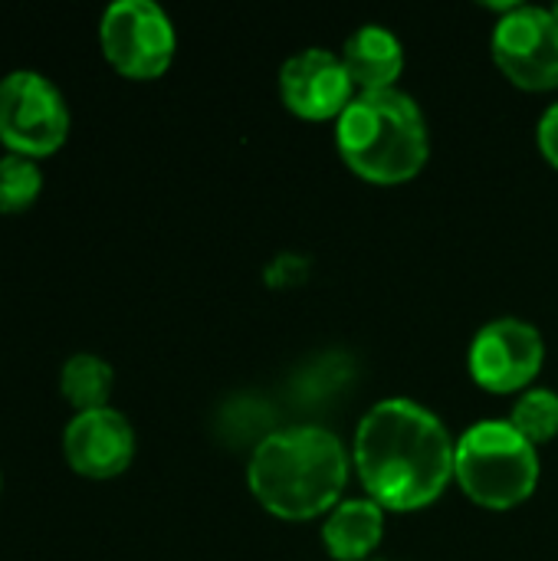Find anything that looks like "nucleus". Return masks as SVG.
Listing matches in <instances>:
<instances>
[{
    "label": "nucleus",
    "mask_w": 558,
    "mask_h": 561,
    "mask_svg": "<svg viewBox=\"0 0 558 561\" xmlns=\"http://www.w3.org/2000/svg\"><path fill=\"white\" fill-rule=\"evenodd\" d=\"M43 194V168L23 154L0 158V214H23Z\"/></svg>",
    "instance_id": "4468645a"
},
{
    "label": "nucleus",
    "mask_w": 558,
    "mask_h": 561,
    "mask_svg": "<svg viewBox=\"0 0 558 561\" xmlns=\"http://www.w3.org/2000/svg\"><path fill=\"white\" fill-rule=\"evenodd\" d=\"M539 148H543L546 161L558 168V102L549 105L539 118Z\"/></svg>",
    "instance_id": "f3484780"
},
{
    "label": "nucleus",
    "mask_w": 558,
    "mask_h": 561,
    "mask_svg": "<svg viewBox=\"0 0 558 561\" xmlns=\"http://www.w3.org/2000/svg\"><path fill=\"white\" fill-rule=\"evenodd\" d=\"M0 486H3V480H0Z\"/></svg>",
    "instance_id": "6ab92c4d"
},
{
    "label": "nucleus",
    "mask_w": 558,
    "mask_h": 561,
    "mask_svg": "<svg viewBox=\"0 0 558 561\" xmlns=\"http://www.w3.org/2000/svg\"><path fill=\"white\" fill-rule=\"evenodd\" d=\"M493 59L503 76L526 92L558 85V20L543 7H516L493 30Z\"/></svg>",
    "instance_id": "0eeeda50"
},
{
    "label": "nucleus",
    "mask_w": 558,
    "mask_h": 561,
    "mask_svg": "<svg viewBox=\"0 0 558 561\" xmlns=\"http://www.w3.org/2000/svg\"><path fill=\"white\" fill-rule=\"evenodd\" d=\"M62 457L82 480H115L135 460V431L115 408L82 411L62 431Z\"/></svg>",
    "instance_id": "1a4fd4ad"
},
{
    "label": "nucleus",
    "mask_w": 558,
    "mask_h": 561,
    "mask_svg": "<svg viewBox=\"0 0 558 561\" xmlns=\"http://www.w3.org/2000/svg\"><path fill=\"white\" fill-rule=\"evenodd\" d=\"M69 102L36 69H13L0 79V145L10 154L49 158L69 138Z\"/></svg>",
    "instance_id": "39448f33"
},
{
    "label": "nucleus",
    "mask_w": 558,
    "mask_h": 561,
    "mask_svg": "<svg viewBox=\"0 0 558 561\" xmlns=\"http://www.w3.org/2000/svg\"><path fill=\"white\" fill-rule=\"evenodd\" d=\"M306 270H309V263H306L303 256L286 253V256H276V260L266 266V283H270L273 289H293V286H299V283L306 279Z\"/></svg>",
    "instance_id": "dca6fc26"
},
{
    "label": "nucleus",
    "mask_w": 558,
    "mask_h": 561,
    "mask_svg": "<svg viewBox=\"0 0 558 561\" xmlns=\"http://www.w3.org/2000/svg\"><path fill=\"white\" fill-rule=\"evenodd\" d=\"M342 66L362 92H385L395 89L405 69V46L401 39L378 23L358 26L342 46Z\"/></svg>",
    "instance_id": "9b49d317"
},
{
    "label": "nucleus",
    "mask_w": 558,
    "mask_h": 561,
    "mask_svg": "<svg viewBox=\"0 0 558 561\" xmlns=\"http://www.w3.org/2000/svg\"><path fill=\"white\" fill-rule=\"evenodd\" d=\"M510 424H513L529 444H546V440H553L558 434V394L556 391H546V388L526 391V394L513 404Z\"/></svg>",
    "instance_id": "2eb2a0df"
},
{
    "label": "nucleus",
    "mask_w": 558,
    "mask_h": 561,
    "mask_svg": "<svg viewBox=\"0 0 558 561\" xmlns=\"http://www.w3.org/2000/svg\"><path fill=\"white\" fill-rule=\"evenodd\" d=\"M546 358L539 329L523 319H497L483 325L470 345V378L490 394H513L529 388Z\"/></svg>",
    "instance_id": "6e6552de"
},
{
    "label": "nucleus",
    "mask_w": 558,
    "mask_h": 561,
    "mask_svg": "<svg viewBox=\"0 0 558 561\" xmlns=\"http://www.w3.org/2000/svg\"><path fill=\"white\" fill-rule=\"evenodd\" d=\"M112 388H115L112 365L92 352H79L66 358V365L59 368V394L66 398V404L76 408V414L109 408Z\"/></svg>",
    "instance_id": "ddd939ff"
},
{
    "label": "nucleus",
    "mask_w": 558,
    "mask_h": 561,
    "mask_svg": "<svg viewBox=\"0 0 558 561\" xmlns=\"http://www.w3.org/2000/svg\"><path fill=\"white\" fill-rule=\"evenodd\" d=\"M457 444L428 408L408 398L378 401L355 431V470L382 510L414 513L454 480Z\"/></svg>",
    "instance_id": "f257e3e1"
},
{
    "label": "nucleus",
    "mask_w": 558,
    "mask_h": 561,
    "mask_svg": "<svg viewBox=\"0 0 558 561\" xmlns=\"http://www.w3.org/2000/svg\"><path fill=\"white\" fill-rule=\"evenodd\" d=\"M99 46L115 72L145 82L168 72L178 36L155 0H115L99 20Z\"/></svg>",
    "instance_id": "423d86ee"
},
{
    "label": "nucleus",
    "mask_w": 558,
    "mask_h": 561,
    "mask_svg": "<svg viewBox=\"0 0 558 561\" xmlns=\"http://www.w3.org/2000/svg\"><path fill=\"white\" fill-rule=\"evenodd\" d=\"M342 161L372 184H405L428 164V122L398 89L358 92L335 122Z\"/></svg>",
    "instance_id": "7ed1b4c3"
},
{
    "label": "nucleus",
    "mask_w": 558,
    "mask_h": 561,
    "mask_svg": "<svg viewBox=\"0 0 558 561\" xmlns=\"http://www.w3.org/2000/svg\"><path fill=\"white\" fill-rule=\"evenodd\" d=\"M454 477L487 510L523 506L539 483V454L510 421H483L457 440Z\"/></svg>",
    "instance_id": "20e7f679"
},
{
    "label": "nucleus",
    "mask_w": 558,
    "mask_h": 561,
    "mask_svg": "<svg viewBox=\"0 0 558 561\" xmlns=\"http://www.w3.org/2000/svg\"><path fill=\"white\" fill-rule=\"evenodd\" d=\"M352 79L342 56L329 49H303L289 56L280 69V95L289 112L309 122L335 118L352 105Z\"/></svg>",
    "instance_id": "9d476101"
},
{
    "label": "nucleus",
    "mask_w": 558,
    "mask_h": 561,
    "mask_svg": "<svg viewBox=\"0 0 558 561\" xmlns=\"http://www.w3.org/2000/svg\"><path fill=\"white\" fill-rule=\"evenodd\" d=\"M247 480L266 513L303 523L339 506L349 483V457L326 427H286L260 440Z\"/></svg>",
    "instance_id": "f03ea898"
},
{
    "label": "nucleus",
    "mask_w": 558,
    "mask_h": 561,
    "mask_svg": "<svg viewBox=\"0 0 558 561\" xmlns=\"http://www.w3.org/2000/svg\"><path fill=\"white\" fill-rule=\"evenodd\" d=\"M385 536V510L375 500H345L322 526V542L335 561H365Z\"/></svg>",
    "instance_id": "f8f14e48"
},
{
    "label": "nucleus",
    "mask_w": 558,
    "mask_h": 561,
    "mask_svg": "<svg viewBox=\"0 0 558 561\" xmlns=\"http://www.w3.org/2000/svg\"><path fill=\"white\" fill-rule=\"evenodd\" d=\"M553 16H556V20H558V3H556V7H553Z\"/></svg>",
    "instance_id": "a211bd4d"
}]
</instances>
